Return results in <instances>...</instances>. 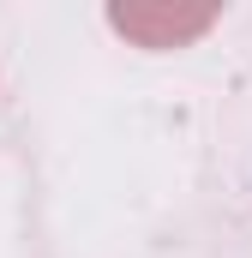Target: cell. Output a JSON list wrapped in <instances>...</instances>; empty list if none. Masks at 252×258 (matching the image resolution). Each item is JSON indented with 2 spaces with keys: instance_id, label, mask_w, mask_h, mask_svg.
Here are the masks:
<instances>
[{
  "instance_id": "obj_1",
  "label": "cell",
  "mask_w": 252,
  "mask_h": 258,
  "mask_svg": "<svg viewBox=\"0 0 252 258\" xmlns=\"http://www.w3.org/2000/svg\"><path fill=\"white\" fill-rule=\"evenodd\" d=\"M108 24L138 48H180L216 24V6H108Z\"/></svg>"
}]
</instances>
